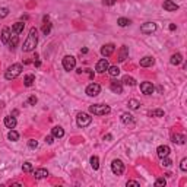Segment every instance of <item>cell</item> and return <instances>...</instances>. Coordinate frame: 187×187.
<instances>
[{"instance_id":"6da1fadb","label":"cell","mask_w":187,"mask_h":187,"mask_svg":"<svg viewBox=\"0 0 187 187\" xmlns=\"http://www.w3.org/2000/svg\"><path fill=\"white\" fill-rule=\"evenodd\" d=\"M38 44V31H37V28H31L29 29V34H28L27 40L24 42V47H22V50L24 51H32L35 50V47Z\"/></svg>"},{"instance_id":"7a4b0ae2","label":"cell","mask_w":187,"mask_h":187,"mask_svg":"<svg viewBox=\"0 0 187 187\" xmlns=\"http://www.w3.org/2000/svg\"><path fill=\"white\" fill-rule=\"evenodd\" d=\"M20 73H22V64H19V63H15V64H12V66L6 70L5 78H6L7 80H13V79H16Z\"/></svg>"},{"instance_id":"3957f363","label":"cell","mask_w":187,"mask_h":187,"mask_svg":"<svg viewBox=\"0 0 187 187\" xmlns=\"http://www.w3.org/2000/svg\"><path fill=\"white\" fill-rule=\"evenodd\" d=\"M111 111V108L108 105H102V104H95L89 107V113H92L94 116H105Z\"/></svg>"},{"instance_id":"277c9868","label":"cell","mask_w":187,"mask_h":187,"mask_svg":"<svg viewBox=\"0 0 187 187\" xmlns=\"http://www.w3.org/2000/svg\"><path fill=\"white\" fill-rule=\"evenodd\" d=\"M91 121H92V117L86 113H79L78 114V117H76V123H78V126L79 127H86L91 124Z\"/></svg>"},{"instance_id":"5b68a950","label":"cell","mask_w":187,"mask_h":187,"mask_svg":"<svg viewBox=\"0 0 187 187\" xmlns=\"http://www.w3.org/2000/svg\"><path fill=\"white\" fill-rule=\"evenodd\" d=\"M63 67H64V70H67V72L73 70L75 67H76V59H75L73 56H64L63 57Z\"/></svg>"},{"instance_id":"8992f818","label":"cell","mask_w":187,"mask_h":187,"mask_svg":"<svg viewBox=\"0 0 187 187\" xmlns=\"http://www.w3.org/2000/svg\"><path fill=\"white\" fill-rule=\"evenodd\" d=\"M111 171H113L116 175H121L124 173V164L121 162L120 160H114L111 162Z\"/></svg>"},{"instance_id":"52a82bcc","label":"cell","mask_w":187,"mask_h":187,"mask_svg":"<svg viewBox=\"0 0 187 187\" xmlns=\"http://www.w3.org/2000/svg\"><path fill=\"white\" fill-rule=\"evenodd\" d=\"M108 67H110V63H108L107 59H101V60L97 63L95 70H97L98 73H105V72L108 70Z\"/></svg>"},{"instance_id":"ba28073f","label":"cell","mask_w":187,"mask_h":187,"mask_svg":"<svg viewBox=\"0 0 187 187\" xmlns=\"http://www.w3.org/2000/svg\"><path fill=\"white\" fill-rule=\"evenodd\" d=\"M101 92V86L98 83H89L86 86V94L89 97H97Z\"/></svg>"},{"instance_id":"9c48e42d","label":"cell","mask_w":187,"mask_h":187,"mask_svg":"<svg viewBox=\"0 0 187 187\" xmlns=\"http://www.w3.org/2000/svg\"><path fill=\"white\" fill-rule=\"evenodd\" d=\"M140 31L143 34H152L156 31V24L155 22H145L142 27H140Z\"/></svg>"},{"instance_id":"30bf717a","label":"cell","mask_w":187,"mask_h":187,"mask_svg":"<svg viewBox=\"0 0 187 187\" xmlns=\"http://www.w3.org/2000/svg\"><path fill=\"white\" fill-rule=\"evenodd\" d=\"M114 50H116V46L110 42V44H105V46H102V48H101V54H102L104 57H110V56L114 53Z\"/></svg>"},{"instance_id":"8fae6325","label":"cell","mask_w":187,"mask_h":187,"mask_svg":"<svg viewBox=\"0 0 187 187\" xmlns=\"http://www.w3.org/2000/svg\"><path fill=\"white\" fill-rule=\"evenodd\" d=\"M140 91L145 94V95H151V94H154L155 88L151 82H143V83H140Z\"/></svg>"},{"instance_id":"7c38bea8","label":"cell","mask_w":187,"mask_h":187,"mask_svg":"<svg viewBox=\"0 0 187 187\" xmlns=\"http://www.w3.org/2000/svg\"><path fill=\"white\" fill-rule=\"evenodd\" d=\"M162 7H164L167 12H175V10H178V5H175L173 0H165L164 5H162Z\"/></svg>"},{"instance_id":"4fadbf2b","label":"cell","mask_w":187,"mask_h":187,"mask_svg":"<svg viewBox=\"0 0 187 187\" xmlns=\"http://www.w3.org/2000/svg\"><path fill=\"white\" fill-rule=\"evenodd\" d=\"M170 152H171V149H170V146H167V145H161V146H158V149H156V154H158L160 158L168 156Z\"/></svg>"},{"instance_id":"5bb4252c","label":"cell","mask_w":187,"mask_h":187,"mask_svg":"<svg viewBox=\"0 0 187 187\" xmlns=\"http://www.w3.org/2000/svg\"><path fill=\"white\" fill-rule=\"evenodd\" d=\"M110 88H111V91H113L114 94H123V83L119 82V80H113L111 85H110Z\"/></svg>"},{"instance_id":"9a60e30c","label":"cell","mask_w":187,"mask_h":187,"mask_svg":"<svg viewBox=\"0 0 187 187\" xmlns=\"http://www.w3.org/2000/svg\"><path fill=\"white\" fill-rule=\"evenodd\" d=\"M154 63H155V59L151 57V56H145L143 59H140V66L142 67H149V66H152Z\"/></svg>"},{"instance_id":"2e32d148","label":"cell","mask_w":187,"mask_h":187,"mask_svg":"<svg viewBox=\"0 0 187 187\" xmlns=\"http://www.w3.org/2000/svg\"><path fill=\"white\" fill-rule=\"evenodd\" d=\"M171 140H173L174 143H177V145H184V143H186V136H184V134L175 133L171 136Z\"/></svg>"},{"instance_id":"e0dca14e","label":"cell","mask_w":187,"mask_h":187,"mask_svg":"<svg viewBox=\"0 0 187 187\" xmlns=\"http://www.w3.org/2000/svg\"><path fill=\"white\" fill-rule=\"evenodd\" d=\"M5 126H6L7 129H15V127H16V119H15L13 116L5 117Z\"/></svg>"},{"instance_id":"ac0fdd59","label":"cell","mask_w":187,"mask_h":187,"mask_svg":"<svg viewBox=\"0 0 187 187\" xmlns=\"http://www.w3.org/2000/svg\"><path fill=\"white\" fill-rule=\"evenodd\" d=\"M51 134H53L54 138H57V139H61V138L64 136V130H63V127L56 126L51 129Z\"/></svg>"},{"instance_id":"d6986e66","label":"cell","mask_w":187,"mask_h":187,"mask_svg":"<svg viewBox=\"0 0 187 187\" xmlns=\"http://www.w3.org/2000/svg\"><path fill=\"white\" fill-rule=\"evenodd\" d=\"M181 61H183V56L180 53H175L171 56V59H170V63L174 64V66H177V64H180Z\"/></svg>"},{"instance_id":"ffe728a7","label":"cell","mask_w":187,"mask_h":187,"mask_svg":"<svg viewBox=\"0 0 187 187\" xmlns=\"http://www.w3.org/2000/svg\"><path fill=\"white\" fill-rule=\"evenodd\" d=\"M121 121H123L124 124H134V119H133V116H130L129 113L121 114Z\"/></svg>"},{"instance_id":"44dd1931","label":"cell","mask_w":187,"mask_h":187,"mask_svg":"<svg viewBox=\"0 0 187 187\" xmlns=\"http://www.w3.org/2000/svg\"><path fill=\"white\" fill-rule=\"evenodd\" d=\"M18 42H19V37L15 34V35H10V38L7 41V46H9V48H15L18 46Z\"/></svg>"},{"instance_id":"7402d4cb","label":"cell","mask_w":187,"mask_h":187,"mask_svg":"<svg viewBox=\"0 0 187 187\" xmlns=\"http://www.w3.org/2000/svg\"><path fill=\"white\" fill-rule=\"evenodd\" d=\"M24 28H25V24L24 22H16V24H13V27H12V31H13V34H20L22 31H24Z\"/></svg>"},{"instance_id":"603a6c76","label":"cell","mask_w":187,"mask_h":187,"mask_svg":"<svg viewBox=\"0 0 187 187\" xmlns=\"http://www.w3.org/2000/svg\"><path fill=\"white\" fill-rule=\"evenodd\" d=\"M121 83H123V85H127V86H134V85H136V80H134L132 76L126 75V76L123 78V80H121Z\"/></svg>"},{"instance_id":"cb8c5ba5","label":"cell","mask_w":187,"mask_h":187,"mask_svg":"<svg viewBox=\"0 0 187 187\" xmlns=\"http://www.w3.org/2000/svg\"><path fill=\"white\" fill-rule=\"evenodd\" d=\"M46 177H48V171H47L46 168H40V170L35 171V178L41 180V178H46Z\"/></svg>"},{"instance_id":"d4e9b609","label":"cell","mask_w":187,"mask_h":187,"mask_svg":"<svg viewBox=\"0 0 187 187\" xmlns=\"http://www.w3.org/2000/svg\"><path fill=\"white\" fill-rule=\"evenodd\" d=\"M127 54H129V48L126 46L121 47L120 50V54H119V61H124L127 59Z\"/></svg>"},{"instance_id":"484cf974","label":"cell","mask_w":187,"mask_h":187,"mask_svg":"<svg viewBox=\"0 0 187 187\" xmlns=\"http://www.w3.org/2000/svg\"><path fill=\"white\" fill-rule=\"evenodd\" d=\"M9 38H10V29L5 27V28H3V31H2V41H3L5 44H7Z\"/></svg>"},{"instance_id":"4316f807","label":"cell","mask_w":187,"mask_h":187,"mask_svg":"<svg viewBox=\"0 0 187 187\" xmlns=\"http://www.w3.org/2000/svg\"><path fill=\"white\" fill-rule=\"evenodd\" d=\"M108 73H110V76H113V78H116V76H119L120 75V69L117 66H110L107 70Z\"/></svg>"},{"instance_id":"83f0119b","label":"cell","mask_w":187,"mask_h":187,"mask_svg":"<svg viewBox=\"0 0 187 187\" xmlns=\"http://www.w3.org/2000/svg\"><path fill=\"white\" fill-rule=\"evenodd\" d=\"M34 82H35V76H34V75H27V76H25V79H24L25 86H32Z\"/></svg>"},{"instance_id":"f1b7e54d","label":"cell","mask_w":187,"mask_h":187,"mask_svg":"<svg viewBox=\"0 0 187 187\" xmlns=\"http://www.w3.org/2000/svg\"><path fill=\"white\" fill-rule=\"evenodd\" d=\"M7 139L16 142V140L19 139V133H18V132H15L13 129H10V132H9V134H7Z\"/></svg>"},{"instance_id":"f546056e","label":"cell","mask_w":187,"mask_h":187,"mask_svg":"<svg viewBox=\"0 0 187 187\" xmlns=\"http://www.w3.org/2000/svg\"><path fill=\"white\" fill-rule=\"evenodd\" d=\"M91 167H92L95 171L100 168V160H98V156H92V158H91Z\"/></svg>"},{"instance_id":"4dcf8cb0","label":"cell","mask_w":187,"mask_h":187,"mask_svg":"<svg viewBox=\"0 0 187 187\" xmlns=\"http://www.w3.org/2000/svg\"><path fill=\"white\" fill-rule=\"evenodd\" d=\"M140 105V102L138 100H129V108L130 110H138Z\"/></svg>"},{"instance_id":"1f68e13d","label":"cell","mask_w":187,"mask_h":187,"mask_svg":"<svg viewBox=\"0 0 187 187\" xmlns=\"http://www.w3.org/2000/svg\"><path fill=\"white\" fill-rule=\"evenodd\" d=\"M149 117H164V111H162V110H154V111H149Z\"/></svg>"},{"instance_id":"d6a6232c","label":"cell","mask_w":187,"mask_h":187,"mask_svg":"<svg viewBox=\"0 0 187 187\" xmlns=\"http://www.w3.org/2000/svg\"><path fill=\"white\" fill-rule=\"evenodd\" d=\"M117 24H119L120 27H127V25L130 24V20L127 19V18H119V19H117Z\"/></svg>"},{"instance_id":"836d02e7","label":"cell","mask_w":187,"mask_h":187,"mask_svg":"<svg viewBox=\"0 0 187 187\" xmlns=\"http://www.w3.org/2000/svg\"><path fill=\"white\" fill-rule=\"evenodd\" d=\"M22 170H24V173H31L32 171V164L31 162H25L22 165Z\"/></svg>"},{"instance_id":"e575fe53","label":"cell","mask_w":187,"mask_h":187,"mask_svg":"<svg viewBox=\"0 0 187 187\" xmlns=\"http://www.w3.org/2000/svg\"><path fill=\"white\" fill-rule=\"evenodd\" d=\"M165 184H167V181H165V178H164V177L156 178V181H155V186H156V187H164Z\"/></svg>"},{"instance_id":"d590c367","label":"cell","mask_w":187,"mask_h":187,"mask_svg":"<svg viewBox=\"0 0 187 187\" xmlns=\"http://www.w3.org/2000/svg\"><path fill=\"white\" fill-rule=\"evenodd\" d=\"M50 31H51V24L47 22V24H44V27H42V32H44V35H48Z\"/></svg>"},{"instance_id":"8d00e7d4","label":"cell","mask_w":187,"mask_h":187,"mask_svg":"<svg viewBox=\"0 0 187 187\" xmlns=\"http://www.w3.org/2000/svg\"><path fill=\"white\" fill-rule=\"evenodd\" d=\"M7 15H9V9L7 7H0V19L6 18Z\"/></svg>"},{"instance_id":"74e56055","label":"cell","mask_w":187,"mask_h":187,"mask_svg":"<svg viewBox=\"0 0 187 187\" xmlns=\"http://www.w3.org/2000/svg\"><path fill=\"white\" fill-rule=\"evenodd\" d=\"M161 160H162V165H164V167H170V165L173 164V161L170 160L168 156H164V158H161Z\"/></svg>"},{"instance_id":"f35d334b","label":"cell","mask_w":187,"mask_h":187,"mask_svg":"<svg viewBox=\"0 0 187 187\" xmlns=\"http://www.w3.org/2000/svg\"><path fill=\"white\" fill-rule=\"evenodd\" d=\"M180 170H181V171H187V158H183V160H181Z\"/></svg>"},{"instance_id":"ab89813d","label":"cell","mask_w":187,"mask_h":187,"mask_svg":"<svg viewBox=\"0 0 187 187\" xmlns=\"http://www.w3.org/2000/svg\"><path fill=\"white\" fill-rule=\"evenodd\" d=\"M37 102H38L37 97H29V100H28V104H29V105H35Z\"/></svg>"},{"instance_id":"60d3db41","label":"cell","mask_w":187,"mask_h":187,"mask_svg":"<svg viewBox=\"0 0 187 187\" xmlns=\"http://www.w3.org/2000/svg\"><path fill=\"white\" fill-rule=\"evenodd\" d=\"M28 146L34 149V148L38 146V142H37V140H29V142H28Z\"/></svg>"},{"instance_id":"b9f144b4","label":"cell","mask_w":187,"mask_h":187,"mask_svg":"<svg viewBox=\"0 0 187 187\" xmlns=\"http://www.w3.org/2000/svg\"><path fill=\"white\" fill-rule=\"evenodd\" d=\"M53 139H54V136H53V134H51V136H47V138H46V142L48 143V145H51V143L54 142Z\"/></svg>"},{"instance_id":"7bdbcfd3","label":"cell","mask_w":187,"mask_h":187,"mask_svg":"<svg viewBox=\"0 0 187 187\" xmlns=\"http://www.w3.org/2000/svg\"><path fill=\"white\" fill-rule=\"evenodd\" d=\"M104 3L108 5V6H113L114 3H116V0H104Z\"/></svg>"},{"instance_id":"ee69618b","label":"cell","mask_w":187,"mask_h":187,"mask_svg":"<svg viewBox=\"0 0 187 187\" xmlns=\"http://www.w3.org/2000/svg\"><path fill=\"white\" fill-rule=\"evenodd\" d=\"M127 186H140L138 181H127Z\"/></svg>"},{"instance_id":"f6af8a7d","label":"cell","mask_w":187,"mask_h":187,"mask_svg":"<svg viewBox=\"0 0 187 187\" xmlns=\"http://www.w3.org/2000/svg\"><path fill=\"white\" fill-rule=\"evenodd\" d=\"M170 29H171V31H174V29H175V25H174V24H171V25H170Z\"/></svg>"},{"instance_id":"bcb514c9","label":"cell","mask_w":187,"mask_h":187,"mask_svg":"<svg viewBox=\"0 0 187 187\" xmlns=\"http://www.w3.org/2000/svg\"><path fill=\"white\" fill-rule=\"evenodd\" d=\"M80 53H83V54L88 53V48H82V50H80Z\"/></svg>"},{"instance_id":"7dc6e473","label":"cell","mask_w":187,"mask_h":187,"mask_svg":"<svg viewBox=\"0 0 187 187\" xmlns=\"http://www.w3.org/2000/svg\"><path fill=\"white\" fill-rule=\"evenodd\" d=\"M104 139H107V140H111V134H107V136H105Z\"/></svg>"}]
</instances>
